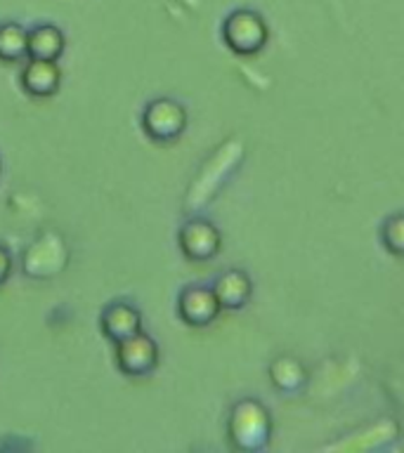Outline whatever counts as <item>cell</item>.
I'll return each mask as SVG.
<instances>
[{
	"mask_svg": "<svg viewBox=\"0 0 404 453\" xmlns=\"http://www.w3.org/2000/svg\"><path fill=\"white\" fill-rule=\"evenodd\" d=\"M156 364H159V347L147 333H137L116 345V366L123 375L144 378L154 371Z\"/></svg>",
	"mask_w": 404,
	"mask_h": 453,
	"instance_id": "obj_3",
	"label": "cell"
},
{
	"mask_svg": "<svg viewBox=\"0 0 404 453\" xmlns=\"http://www.w3.org/2000/svg\"><path fill=\"white\" fill-rule=\"evenodd\" d=\"M177 311L183 317L184 324L190 326H208L213 319L218 317L220 303L213 288L201 286V283H191L187 288L180 290L177 297Z\"/></svg>",
	"mask_w": 404,
	"mask_h": 453,
	"instance_id": "obj_5",
	"label": "cell"
},
{
	"mask_svg": "<svg viewBox=\"0 0 404 453\" xmlns=\"http://www.w3.org/2000/svg\"><path fill=\"white\" fill-rule=\"evenodd\" d=\"M66 48L62 28L55 24H38L28 28V57L31 59H52L57 62Z\"/></svg>",
	"mask_w": 404,
	"mask_h": 453,
	"instance_id": "obj_8",
	"label": "cell"
},
{
	"mask_svg": "<svg viewBox=\"0 0 404 453\" xmlns=\"http://www.w3.org/2000/svg\"><path fill=\"white\" fill-rule=\"evenodd\" d=\"M213 293L218 297L220 307H227V310H239L241 304L248 300V293H251V283H248L246 274L244 272H225L220 276L215 286H213Z\"/></svg>",
	"mask_w": 404,
	"mask_h": 453,
	"instance_id": "obj_9",
	"label": "cell"
},
{
	"mask_svg": "<svg viewBox=\"0 0 404 453\" xmlns=\"http://www.w3.org/2000/svg\"><path fill=\"white\" fill-rule=\"evenodd\" d=\"M383 241L388 243L392 253H404V232L400 229V218L388 219V225L383 229Z\"/></svg>",
	"mask_w": 404,
	"mask_h": 453,
	"instance_id": "obj_11",
	"label": "cell"
},
{
	"mask_svg": "<svg viewBox=\"0 0 404 453\" xmlns=\"http://www.w3.org/2000/svg\"><path fill=\"white\" fill-rule=\"evenodd\" d=\"M222 38L237 55H255L268 41V27L260 14L251 10H237L222 24Z\"/></svg>",
	"mask_w": 404,
	"mask_h": 453,
	"instance_id": "obj_2",
	"label": "cell"
},
{
	"mask_svg": "<svg viewBox=\"0 0 404 453\" xmlns=\"http://www.w3.org/2000/svg\"><path fill=\"white\" fill-rule=\"evenodd\" d=\"M99 331L109 342L119 345L123 340L142 333V314L126 300H113L99 314Z\"/></svg>",
	"mask_w": 404,
	"mask_h": 453,
	"instance_id": "obj_4",
	"label": "cell"
},
{
	"mask_svg": "<svg viewBox=\"0 0 404 453\" xmlns=\"http://www.w3.org/2000/svg\"><path fill=\"white\" fill-rule=\"evenodd\" d=\"M187 126V111L180 102L170 97L152 99L142 111V127L154 142H173Z\"/></svg>",
	"mask_w": 404,
	"mask_h": 453,
	"instance_id": "obj_1",
	"label": "cell"
},
{
	"mask_svg": "<svg viewBox=\"0 0 404 453\" xmlns=\"http://www.w3.org/2000/svg\"><path fill=\"white\" fill-rule=\"evenodd\" d=\"M28 59V31L17 21L0 24V62L17 64Z\"/></svg>",
	"mask_w": 404,
	"mask_h": 453,
	"instance_id": "obj_10",
	"label": "cell"
},
{
	"mask_svg": "<svg viewBox=\"0 0 404 453\" xmlns=\"http://www.w3.org/2000/svg\"><path fill=\"white\" fill-rule=\"evenodd\" d=\"M21 88L31 97H52L62 83V69L52 59H31L21 69Z\"/></svg>",
	"mask_w": 404,
	"mask_h": 453,
	"instance_id": "obj_7",
	"label": "cell"
},
{
	"mask_svg": "<svg viewBox=\"0 0 404 453\" xmlns=\"http://www.w3.org/2000/svg\"><path fill=\"white\" fill-rule=\"evenodd\" d=\"M180 248H183V253L187 255L190 260H211L220 248L218 229H215L211 222H206V219H190V222L180 229Z\"/></svg>",
	"mask_w": 404,
	"mask_h": 453,
	"instance_id": "obj_6",
	"label": "cell"
},
{
	"mask_svg": "<svg viewBox=\"0 0 404 453\" xmlns=\"http://www.w3.org/2000/svg\"><path fill=\"white\" fill-rule=\"evenodd\" d=\"M0 173H3V163H0Z\"/></svg>",
	"mask_w": 404,
	"mask_h": 453,
	"instance_id": "obj_13",
	"label": "cell"
},
{
	"mask_svg": "<svg viewBox=\"0 0 404 453\" xmlns=\"http://www.w3.org/2000/svg\"><path fill=\"white\" fill-rule=\"evenodd\" d=\"M12 269H14L12 253L7 250V246L0 243V286L7 283V279H10V274H12Z\"/></svg>",
	"mask_w": 404,
	"mask_h": 453,
	"instance_id": "obj_12",
	"label": "cell"
}]
</instances>
